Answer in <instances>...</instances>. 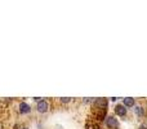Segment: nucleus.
Here are the masks:
<instances>
[{
  "label": "nucleus",
  "instance_id": "nucleus-3",
  "mask_svg": "<svg viewBox=\"0 0 147 129\" xmlns=\"http://www.w3.org/2000/svg\"><path fill=\"white\" fill-rule=\"evenodd\" d=\"M127 111H128L127 107L123 103H119L115 106V115H116V116H120V118L127 116Z\"/></svg>",
  "mask_w": 147,
  "mask_h": 129
},
{
  "label": "nucleus",
  "instance_id": "nucleus-6",
  "mask_svg": "<svg viewBox=\"0 0 147 129\" xmlns=\"http://www.w3.org/2000/svg\"><path fill=\"white\" fill-rule=\"evenodd\" d=\"M134 112H136V115H137L138 118H143L145 116V114H146V110L143 109L142 106H134Z\"/></svg>",
  "mask_w": 147,
  "mask_h": 129
},
{
  "label": "nucleus",
  "instance_id": "nucleus-4",
  "mask_svg": "<svg viewBox=\"0 0 147 129\" xmlns=\"http://www.w3.org/2000/svg\"><path fill=\"white\" fill-rule=\"evenodd\" d=\"M18 111H20L21 115H26V114H30L31 112V106L26 102H21L18 105Z\"/></svg>",
  "mask_w": 147,
  "mask_h": 129
},
{
  "label": "nucleus",
  "instance_id": "nucleus-1",
  "mask_svg": "<svg viewBox=\"0 0 147 129\" xmlns=\"http://www.w3.org/2000/svg\"><path fill=\"white\" fill-rule=\"evenodd\" d=\"M105 125H106L107 129H119V127H120L119 120H117L116 116H114V115L107 116V119L105 120Z\"/></svg>",
  "mask_w": 147,
  "mask_h": 129
},
{
  "label": "nucleus",
  "instance_id": "nucleus-7",
  "mask_svg": "<svg viewBox=\"0 0 147 129\" xmlns=\"http://www.w3.org/2000/svg\"><path fill=\"white\" fill-rule=\"evenodd\" d=\"M59 101H61V103H69V102H71L72 99L70 98V97H65V98H61Z\"/></svg>",
  "mask_w": 147,
  "mask_h": 129
},
{
  "label": "nucleus",
  "instance_id": "nucleus-5",
  "mask_svg": "<svg viewBox=\"0 0 147 129\" xmlns=\"http://www.w3.org/2000/svg\"><path fill=\"white\" fill-rule=\"evenodd\" d=\"M123 105H124L125 107H134L136 101H134V98H132V97H127V98H124V101H123Z\"/></svg>",
  "mask_w": 147,
  "mask_h": 129
},
{
  "label": "nucleus",
  "instance_id": "nucleus-2",
  "mask_svg": "<svg viewBox=\"0 0 147 129\" xmlns=\"http://www.w3.org/2000/svg\"><path fill=\"white\" fill-rule=\"evenodd\" d=\"M36 110H38V112H41V114L47 112L49 110V102L47 101V99H41V101H39L38 105H36Z\"/></svg>",
  "mask_w": 147,
  "mask_h": 129
},
{
  "label": "nucleus",
  "instance_id": "nucleus-8",
  "mask_svg": "<svg viewBox=\"0 0 147 129\" xmlns=\"http://www.w3.org/2000/svg\"><path fill=\"white\" fill-rule=\"evenodd\" d=\"M21 129H28V128H26V127H23V128H21Z\"/></svg>",
  "mask_w": 147,
  "mask_h": 129
}]
</instances>
